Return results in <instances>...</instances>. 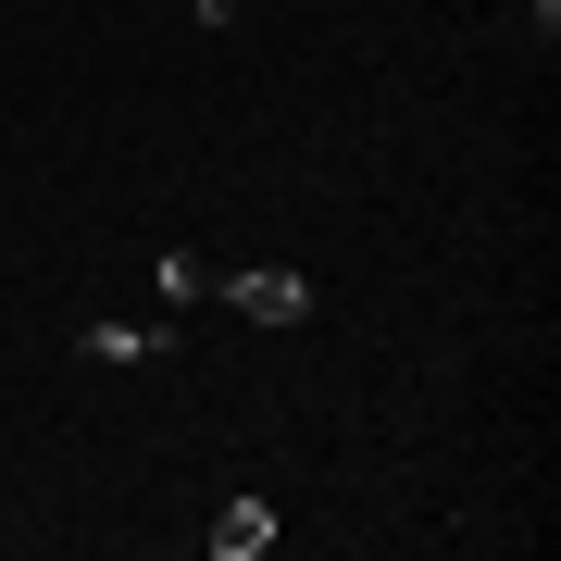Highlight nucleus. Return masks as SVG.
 Instances as JSON below:
<instances>
[{
	"label": "nucleus",
	"mask_w": 561,
	"mask_h": 561,
	"mask_svg": "<svg viewBox=\"0 0 561 561\" xmlns=\"http://www.w3.org/2000/svg\"><path fill=\"white\" fill-rule=\"evenodd\" d=\"M201 25H225V0H201Z\"/></svg>",
	"instance_id": "nucleus-4"
},
{
	"label": "nucleus",
	"mask_w": 561,
	"mask_h": 561,
	"mask_svg": "<svg viewBox=\"0 0 561 561\" xmlns=\"http://www.w3.org/2000/svg\"><path fill=\"white\" fill-rule=\"evenodd\" d=\"M225 300H238L250 324H300V312H312V287L287 275V262H262V275H238V287H225Z\"/></svg>",
	"instance_id": "nucleus-1"
},
{
	"label": "nucleus",
	"mask_w": 561,
	"mask_h": 561,
	"mask_svg": "<svg viewBox=\"0 0 561 561\" xmlns=\"http://www.w3.org/2000/svg\"><path fill=\"white\" fill-rule=\"evenodd\" d=\"M76 350H88V362H162V350H175V324H88Z\"/></svg>",
	"instance_id": "nucleus-3"
},
{
	"label": "nucleus",
	"mask_w": 561,
	"mask_h": 561,
	"mask_svg": "<svg viewBox=\"0 0 561 561\" xmlns=\"http://www.w3.org/2000/svg\"><path fill=\"white\" fill-rule=\"evenodd\" d=\"M262 549H275V512H262V500H225L213 512V561H262Z\"/></svg>",
	"instance_id": "nucleus-2"
}]
</instances>
